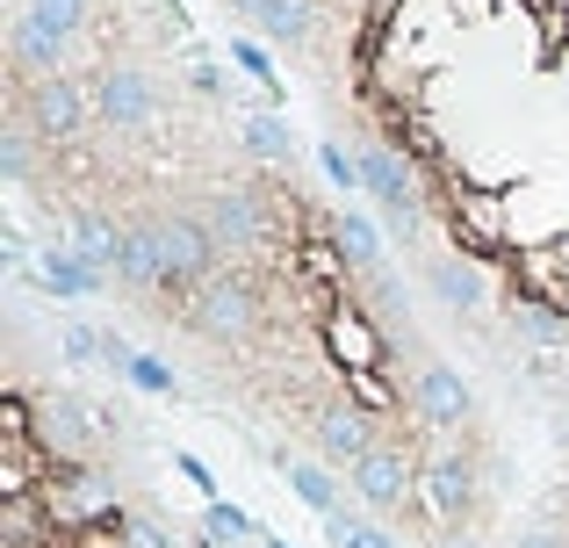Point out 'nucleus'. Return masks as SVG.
I'll return each instance as SVG.
<instances>
[{
	"mask_svg": "<svg viewBox=\"0 0 569 548\" xmlns=\"http://www.w3.org/2000/svg\"><path fill=\"white\" fill-rule=\"evenodd\" d=\"M455 239L461 253H505L519 246V210L498 188H455Z\"/></svg>",
	"mask_w": 569,
	"mask_h": 548,
	"instance_id": "f257e3e1",
	"label": "nucleus"
},
{
	"mask_svg": "<svg viewBox=\"0 0 569 548\" xmlns=\"http://www.w3.org/2000/svg\"><path fill=\"white\" fill-rule=\"evenodd\" d=\"M94 123H109V130H144L152 123V109H159V87H152V72L144 66H101L94 72Z\"/></svg>",
	"mask_w": 569,
	"mask_h": 548,
	"instance_id": "f03ea898",
	"label": "nucleus"
},
{
	"mask_svg": "<svg viewBox=\"0 0 569 548\" xmlns=\"http://www.w3.org/2000/svg\"><path fill=\"white\" fill-rule=\"evenodd\" d=\"M22 116L37 123V138H58V145H72L87 130V116H94V94H87L80 80H29L22 87Z\"/></svg>",
	"mask_w": 569,
	"mask_h": 548,
	"instance_id": "7ed1b4c3",
	"label": "nucleus"
},
{
	"mask_svg": "<svg viewBox=\"0 0 569 548\" xmlns=\"http://www.w3.org/2000/svg\"><path fill=\"white\" fill-rule=\"evenodd\" d=\"M361 181H368V202L389 217V231H411V217H418V173L403 167V152L397 145H368L361 152Z\"/></svg>",
	"mask_w": 569,
	"mask_h": 548,
	"instance_id": "20e7f679",
	"label": "nucleus"
},
{
	"mask_svg": "<svg viewBox=\"0 0 569 548\" xmlns=\"http://www.w3.org/2000/svg\"><path fill=\"white\" fill-rule=\"evenodd\" d=\"M418 477H426V469H418L397 440H376V455H361V462H353V491H361L376 512H403L418 498Z\"/></svg>",
	"mask_w": 569,
	"mask_h": 548,
	"instance_id": "39448f33",
	"label": "nucleus"
},
{
	"mask_svg": "<svg viewBox=\"0 0 569 548\" xmlns=\"http://www.w3.org/2000/svg\"><path fill=\"white\" fill-rule=\"evenodd\" d=\"M159 260H167V281H194L202 289L209 275H217V231L202 225V217H188V210H173V217H159Z\"/></svg>",
	"mask_w": 569,
	"mask_h": 548,
	"instance_id": "423d86ee",
	"label": "nucleus"
},
{
	"mask_svg": "<svg viewBox=\"0 0 569 548\" xmlns=\"http://www.w3.org/2000/svg\"><path fill=\"white\" fill-rule=\"evenodd\" d=\"M325 347H332V361L347 368H389V339L376 332V318H368L361 303H332L325 310Z\"/></svg>",
	"mask_w": 569,
	"mask_h": 548,
	"instance_id": "0eeeda50",
	"label": "nucleus"
},
{
	"mask_svg": "<svg viewBox=\"0 0 569 548\" xmlns=\"http://www.w3.org/2000/svg\"><path fill=\"white\" fill-rule=\"evenodd\" d=\"M223 8H231L252 37L289 43V51H303V43L318 37V0H223Z\"/></svg>",
	"mask_w": 569,
	"mask_h": 548,
	"instance_id": "6e6552de",
	"label": "nucleus"
},
{
	"mask_svg": "<svg viewBox=\"0 0 569 548\" xmlns=\"http://www.w3.org/2000/svg\"><path fill=\"white\" fill-rule=\"evenodd\" d=\"M368 419H376V411L332 397V405L318 411V426H310V434H318V455H325V462H339V469H353L361 455H376V426H368Z\"/></svg>",
	"mask_w": 569,
	"mask_h": 548,
	"instance_id": "1a4fd4ad",
	"label": "nucleus"
},
{
	"mask_svg": "<svg viewBox=\"0 0 569 548\" xmlns=\"http://www.w3.org/2000/svg\"><path fill=\"white\" fill-rule=\"evenodd\" d=\"M188 325L209 332V339H246L252 332V289H246V281H217V275H209L202 289H194Z\"/></svg>",
	"mask_w": 569,
	"mask_h": 548,
	"instance_id": "9d476101",
	"label": "nucleus"
},
{
	"mask_svg": "<svg viewBox=\"0 0 569 548\" xmlns=\"http://www.w3.org/2000/svg\"><path fill=\"white\" fill-rule=\"evenodd\" d=\"M418 498H426V512L440 527H455L461 512L476 506V477H469V455H432L426 477H418Z\"/></svg>",
	"mask_w": 569,
	"mask_h": 548,
	"instance_id": "9b49d317",
	"label": "nucleus"
},
{
	"mask_svg": "<svg viewBox=\"0 0 569 548\" xmlns=\"http://www.w3.org/2000/svg\"><path fill=\"white\" fill-rule=\"evenodd\" d=\"M66 43L72 37H58L43 14H14V29H8V51H14V72L22 80H58V66H66Z\"/></svg>",
	"mask_w": 569,
	"mask_h": 548,
	"instance_id": "f8f14e48",
	"label": "nucleus"
},
{
	"mask_svg": "<svg viewBox=\"0 0 569 548\" xmlns=\"http://www.w3.org/2000/svg\"><path fill=\"white\" fill-rule=\"evenodd\" d=\"M418 411H426L432 426H461L476 411V397H469V382H461L447 361H426L418 368Z\"/></svg>",
	"mask_w": 569,
	"mask_h": 548,
	"instance_id": "ddd939ff",
	"label": "nucleus"
},
{
	"mask_svg": "<svg viewBox=\"0 0 569 548\" xmlns=\"http://www.w3.org/2000/svg\"><path fill=\"white\" fill-rule=\"evenodd\" d=\"M37 268H43V296H58V303H87V296L109 289V275L87 268V260L72 253V246H51V253H43Z\"/></svg>",
	"mask_w": 569,
	"mask_h": 548,
	"instance_id": "4468645a",
	"label": "nucleus"
},
{
	"mask_svg": "<svg viewBox=\"0 0 569 548\" xmlns=\"http://www.w3.org/2000/svg\"><path fill=\"white\" fill-rule=\"evenodd\" d=\"M332 239H339V253L353 260V275H368V281H382V231H376V217L368 210H339L332 217Z\"/></svg>",
	"mask_w": 569,
	"mask_h": 548,
	"instance_id": "2eb2a0df",
	"label": "nucleus"
},
{
	"mask_svg": "<svg viewBox=\"0 0 569 548\" xmlns=\"http://www.w3.org/2000/svg\"><path fill=\"white\" fill-rule=\"evenodd\" d=\"M116 281H130V289H159V281H167V260H159V231L152 225L123 231V246H116Z\"/></svg>",
	"mask_w": 569,
	"mask_h": 548,
	"instance_id": "dca6fc26",
	"label": "nucleus"
},
{
	"mask_svg": "<svg viewBox=\"0 0 569 548\" xmlns=\"http://www.w3.org/2000/svg\"><path fill=\"white\" fill-rule=\"evenodd\" d=\"M209 231H217V246H252L267 231L260 196H217L209 202Z\"/></svg>",
	"mask_w": 569,
	"mask_h": 548,
	"instance_id": "f3484780",
	"label": "nucleus"
},
{
	"mask_svg": "<svg viewBox=\"0 0 569 548\" xmlns=\"http://www.w3.org/2000/svg\"><path fill=\"white\" fill-rule=\"evenodd\" d=\"M281 477H289V491L303 498L318 520H332V512H339V484H332V469H318V462H289V455H281Z\"/></svg>",
	"mask_w": 569,
	"mask_h": 548,
	"instance_id": "a211bd4d",
	"label": "nucleus"
},
{
	"mask_svg": "<svg viewBox=\"0 0 569 548\" xmlns=\"http://www.w3.org/2000/svg\"><path fill=\"white\" fill-rule=\"evenodd\" d=\"M432 296H440L447 310H476V303H483V275H476V260H432Z\"/></svg>",
	"mask_w": 569,
	"mask_h": 548,
	"instance_id": "6ab92c4d",
	"label": "nucleus"
},
{
	"mask_svg": "<svg viewBox=\"0 0 569 548\" xmlns=\"http://www.w3.org/2000/svg\"><path fill=\"white\" fill-rule=\"evenodd\" d=\"M246 145L267 159V167H289V159H296V130L281 123L274 109H246Z\"/></svg>",
	"mask_w": 569,
	"mask_h": 548,
	"instance_id": "aec40b11",
	"label": "nucleus"
},
{
	"mask_svg": "<svg viewBox=\"0 0 569 548\" xmlns=\"http://www.w3.org/2000/svg\"><path fill=\"white\" fill-rule=\"evenodd\" d=\"M116 246H123V231H116L109 217H72V253H80L87 268L116 275Z\"/></svg>",
	"mask_w": 569,
	"mask_h": 548,
	"instance_id": "412c9836",
	"label": "nucleus"
},
{
	"mask_svg": "<svg viewBox=\"0 0 569 548\" xmlns=\"http://www.w3.org/2000/svg\"><path fill=\"white\" fill-rule=\"evenodd\" d=\"M202 527H209L217 541H252V548L267 541V535H260V520H252L246 506H231V498H209V506H202Z\"/></svg>",
	"mask_w": 569,
	"mask_h": 548,
	"instance_id": "4be33fe9",
	"label": "nucleus"
},
{
	"mask_svg": "<svg viewBox=\"0 0 569 548\" xmlns=\"http://www.w3.org/2000/svg\"><path fill=\"white\" fill-rule=\"evenodd\" d=\"M231 58L267 101H281V72H274V58H267V37H231Z\"/></svg>",
	"mask_w": 569,
	"mask_h": 548,
	"instance_id": "5701e85b",
	"label": "nucleus"
},
{
	"mask_svg": "<svg viewBox=\"0 0 569 548\" xmlns=\"http://www.w3.org/2000/svg\"><path fill=\"white\" fill-rule=\"evenodd\" d=\"M296 268H303L310 281H325V289H332V281H347L353 260L339 253V239H303V246H296Z\"/></svg>",
	"mask_w": 569,
	"mask_h": 548,
	"instance_id": "b1692460",
	"label": "nucleus"
},
{
	"mask_svg": "<svg viewBox=\"0 0 569 548\" xmlns=\"http://www.w3.org/2000/svg\"><path fill=\"white\" fill-rule=\"evenodd\" d=\"M505 318H512V332L533 339V347H556V339H562V318H556V310H541V303H527V296H512Z\"/></svg>",
	"mask_w": 569,
	"mask_h": 548,
	"instance_id": "393cba45",
	"label": "nucleus"
},
{
	"mask_svg": "<svg viewBox=\"0 0 569 548\" xmlns=\"http://www.w3.org/2000/svg\"><path fill=\"white\" fill-rule=\"evenodd\" d=\"M58 353H66L72 368H109V332H94V325H58Z\"/></svg>",
	"mask_w": 569,
	"mask_h": 548,
	"instance_id": "a878e982",
	"label": "nucleus"
},
{
	"mask_svg": "<svg viewBox=\"0 0 569 548\" xmlns=\"http://www.w3.org/2000/svg\"><path fill=\"white\" fill-rule=\"evenodd\" d=\"M318 167H325V181H332L339 196H368V181H361V152H347V145L325 138V145H318Z\"/></svg>",
	"mask_w": 569,
	"mask_h": 548,
	"instance_id": "bb28decb",
	"label": "nucleus"
},
{
	"mask_svg": "<svg viewBox=\"0 0 569 548\" xmlns=\"http://www.w3.org/2000/svg\"><path fill=\"white\" fill-rule=\"evenodd\" d=\"M123 382H130V390H144V397H181L173 368L152 361V353H130V361H123Z\"/></svg>",
	"mask_w": 569,
	"mask_h": 548,
	"instance_id": "cd10ccee",
	"label": "nucleus"
},
{
	"mask_svg": "<svg viewBox=\"0 0 569 548\" xmlns=\"http://www.w3.org/2000/svg\"><path fill=\"white\" fill-rule=\"evenodd\" d=\"M325 535H332V548H397V541H389V535H382V527H368V520H353V512H347V506H339V512H332V520H325Z\"/></svg>",
	"mask_w": 569,
	"mask_h": 548,
	"instance_id": "c85d7f7f",
	"label": "nucleus"
},
{
	"mask_svg": "<svg viewBox=\"0 0 569 548\" xmlns=\"http://www.w3.org/2000/svg\"><path fill=\"white\" fill-rule=\"evenodd\" d=\"M347 390H353V405H361V411H389V405H397V382H389V368H353Z\"/></svg>",
	"mask_w": 569,
	"mask_h": 548,
	"instance_id": "c756f323",
	"label": "nucleus"
},
{
	"mask_svg": "<svg viewBox=\"0 0 569 548\" xmlns=\"http://www.w3.org/2000/svg\"><path fill=\"white\" fill-rule=\"evenodd\" d=\"M29 14H43L58 37H80L87 29V0H29Z\"/></svg>",
	"mask_w": 569,
	"mask_h": 548,
	"instance_id": "7c9ffc66",
	"label": "nucleus"
},
{
	"mask_svg": "<svg viewBox=\"0 0 569 548\" xmlns=\"http://www.w3.org/2000/svg\"><path fill=\"white\" fill-rule=\"evenodd\" d=\"M0 173H8V181H29V130L22 123L0 130Z\"/></svg>",
	"mask_w": 569,
	"mask_h": 548,
	"instance_id": "2f4dec72",
	"label": "nucleus"
},
{
	"mask_svg": "<svg viewBox=\"0 0 569 548\" xmlns=\"http://www.w3.org/2000/svg\"><path fill=\"white\" fill-rule=\"evenodd\" d=\"M512 548H569V535H562V527H527Z\"/></svg>",
	"mask_w": 569,
	"mask_h": 548,
	"instance_id": "473e14b6",
	"label": "nucleus"
},
{
	"mask_svg": "<svg viewBox=\"0 0 569 548\" xmlns=\"http://www.w3.org/2000/svg\"><path fill=\"white\" fill-rule=\"evenodd\" d=\"M188 87H194V94H209V101H217V94H223V72H217V66H194V72H188Z\"/></svg>",
	"mask_w": 569,
	"mask_h": 548,
	"instance_id": "72a5a7b5",
	"label": "nucleus"
},
{
	"mask_svg": "<svg viewBox=\"0 0 569 548\" xmlns=\"http://www.w3.org/2000/svg\"><path fill=\"white\" fill-rule=\"evenodd\" d=\"M181 477H188V484H194V491H202V498H217V477H209V469L194 462V455H181Z\"/></svg>",
	"mask_w": 569,
	"mask_h": 548,
	"instance_id": "f704fd0d",
	"label": "nucleus"
},
{
	"mask_svg": "<svg viewBox=\"0 0 569 548\" xmlns=\"http://www.w3.org/2000/svg\"><path fill=\"white\" fill-rule=\"evenodd\" d=\"M440 548H483V541H469V535H447Z\"/></svg>",
	"mask_w": 569,
	"mask_h": 548,
	"instance_id": "c9c22d12",
	"label": "nucleus"
},
{
	"mask_svg": "<svg viewBox=\"0 0 569 548\" xmlns=\"http://www.w3.org/2000/svg\"><path fill=\"white\" fill-rule=\"evenodd\" d=\"M260 548H289V541H274V535H267V541H260Z\"/></svg>",
	"mask_w": 569,
	"mask_h": 548,
	"instance_id": "e433bc0d",
	"label": "nucleus"
}]
</instances>
